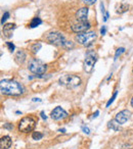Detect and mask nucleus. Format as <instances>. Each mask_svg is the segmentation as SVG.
<instances>
[{"label":"nucleus","instance_id":"obj_1","mask_svg":"<svg viewBox=\"0 0 133 149\" xmlns=\"http://www.w3.org/2000/svg\"><path fill=\"white\" fill-rule=\"evenodd\" d=\"M1 93L9 96H19L24 93V87L13 80H2L0 82Z\"/></svg>","mask_w":133,"mask_h":149},{"label":"nucleus","instance_id":"obj_2","mask_svg":"<svg viewBox=\"0 0 133 149\" xmlns=\"http://www.w3.org/2000/svg\"><path fill=\"white\" fill-rule=\"evenodd\" d=\"M60 84L66 88H76L78 86L81 85V79L78 76H75V74H64L60 78Z\"/></svg>","mask_w":133,"mask_h":149},{"label":"nucleus","instance_id":"obj_3","mask_svg":"<svg viewBox=\"0 0 133 149\" xmlns=\"http://www.w3.org/2000/svg\"><path fill=\"white\" fill-rule=\"evenodd\" d=\"M96 40V34L93 31H88L85 33L78 34L76 36V41L81 45L85 46V47H89L90 45L94 43V41Z\"/></svg>","mask_w":133,"mask_h":149},{"label":"nucleus","instance_id":"obj_4","mask_svg":"<svg viewBox=\"0 0 133 149\" xmlns=\"http://www.w3.org/2000/svg\"><path fill=\"white\" fill-rule=\"evenodd\" d=\"M28 68L31 72L35 74H43L44 72L47 70V66L44 63L43 61H41L40 59H37V58H33L29 61V64H28Z\"/></svg>","mask_w":133,"mask_h":149},{"label":"nucleus","instance_id":"obj_5","mask_svg":"<svg viewBox=\"0 0 133 149\" xmlns=\"http://www.w3.org/2000/svg\"><path fill=\"white\" fill-rule=\"evenodd\" d=\"M96 60H97V55H96L95 52L93 50L87 51L85 55V59H84V70H85L86 72H91L93 70Z\"/></svg>","mask_w":133,"mask_h":149},{"label":"nucleus","instance_id":"obj_6","mask_svg":"<svg viewBox=\"0 0 133 149\" xmlns=\"http://www.w3.org/2000/svg\"><path fill=\"white\" fill-rule=\"evenodd\" d=\"M36 126V120L33 118H24L19 123V130L23 133L32 132Z\"/></svg>","mask_w":133,"mask_h":149},{"label":"nucleus","instance_id":"obj_7","mask_svg":"<svg viewBox=\"0 0 133 149\" xmlns=\"http://www.w3.org/2000/svg\"><path fill=\"white\" fill-rule=\"evenodd\" d=\"M47 41L49 43L53 44V45H56V46H64V44L66 43V38L64 37V35L58 32H51L47 35L46 37Z\"/></svg>","mask_w":133,"mask_h":149},{"label":"nucleus","instance_id":"obj_8","mask_svg":"<svg viewBox=\"0 0 133 149\" xmlns=\"http://www.w3.org/2000/svg\"><path fill=\"white\" fill-rule=\"evenodd\" d=\"M90 24L88 23L87 21L86 22H78L77 24L72 26V31L74 33L77 34H81V33H85V32H88V30L90 29Z\"/></svg>","mask_w":133,"mask_h":149},{"label":"nucleus","instance_id":"obj_9","mask_svg":"<svg viewBox=\"0 0 133 149\" xmlns=\"http://www.w3.org/2000/svg\"><path fill=\"white\" fill-rule=\"evenodd\" d=\"M50 116H51L52 120H64V118H66V116H68V113H66V111L64 109H62V107L57 106V107H55L53 110H52Z\"/></svg>","mask_w":133,"mask_h":149},{"label":"nucleus","instance_id":"obj_10","mask_svg":"<svg viewBox=\"0 0 133 149\" xmlns=\"http://www.w3.org/2000/svg\"><path fill=\"white\" fill-rule=\"evenodd\" d=\"M130 116H131V112L129 111V110H127V109L122 110V111H120L119 113H117L116 118H115V120H117L120 125H123L130 118Z\"/></svg>","mask_w":133,"mask_h":149},{"label":"nucleus","instance_id":"obj_11","mask_svg":"<svg viewBox=\"0 0 133 149\" xmlns=\"http://www.w3.org/2000/svg\"><path fill=\"white\" fill-rule=\"evenodd\" d=\"M88 13H89L88 7H81V8L76 13V19H77V21L86 22L88 17Z\"/></svg>","mask_w":133,"mask_h":149},{"label":"nucleus","instance_id":"obj_12","mask_svg":"<svg viewBox=\"0 0 133 149\" xmlns=\"http://www.w3.org/2000/svg\"><path fill=\"white\" fill-rule=\"evenodd\" d=\"M15 29V24H6V25L3 26V34H4L5 37L10 38L13 36V32Z\"/></svg>","mask_w":133,"mask_h":149},{"label":"nucleus","instance_id":"obj_13","mask_svg":"<svg viewBox=\"0 0 133 149\" xmlns=\"http://www.w3.org/2000/svg\"><path fill=\"white\" fill-rule=\"evenodd\" d=\"M11 146V138L9 136H3L0 140L1 149H8Z\"/></svg>","mask_w":133,"mask_h":149},{"label":"nucleus","instance_id":"obj_14","mask_svg":"<svg viewBox=\"0 0 133 149\" xmlns=\"http://www.w3.org/2000/svg\"><path fill=\"white\" fill-rule=\"evenodd\" d=\"M26 57H27V55H26V53H25L24 50H20V51H18L15 55V61H17V63H19V64L24 63V61L26 60Z\"/></svg>","mask_w":133,"mask_h":149},{"label":"nucleus","instance_id":"obj_15","mask_svg":"<svg viewBox=\"0 0 133 149\" xmlns=\"http://www.w3.org/2000/svg\"><path fill=\"white\" fill-rule=\"evenodd\" d=\"M42 24V19H40V17H34L33 19L31 21V23H30V28H36V27H38V26H40Z\"/></svg>","mask_w":133,"mask_h":149},{"label":"nucleus","instance_id":"obj_16","mask_svg":"<svg viewBox=\"0 0 133 149\" xmlns=\"http://www.w3.org/2000/svg\"><path fill=\"white\" fill-rule=\"evenodd\" d=\"M119 123L117 120H111L110 123L108 124V127L110 129H113L114 131H119L120 130V127H119Z\"/></svg>","mask_w":133,"mask_h":149},{"label":"nucleus","instance_id":"obj_17","mask_svg":"<svg viewBox=\"0 0 133 149\" xmlns=\"http://www.w3.org/2000/svg\"><path fill=\"white\" fill-rule=\"evenodd\" d=\"M129 8V5L126 4V3H121L120 5H119V7H117V13H125V11H127Z\"/></svg>","mask_w":133,"mask_h":149},{"label":"nucleus","instance_id":"obj_18","mask_svg":"<svg viewBox=\"0 0 133 149\" xmlns=\"http://www.w3.org/2000/svg\"><path fill=\"white\" fill-rule=\"evenodd\" d=\"M32 138L36 141L41 140V139L43 138V134H42L41 132H34L33 134H32Z\"/></svg>","mask_w":133,"mask_h":149},{"label":"nucleus","instance_id":"obj_19","mask_svg":"<svg viewBox=\"0 0 133 149\" xmlns=\"http://www.w3.org/2000/svg\"><path fill=\"white\" fill-rule=\"evenodd\" d=\"M125 52V48L124 47H120V48H118L117 49V51H116V54H115V60H117L118 59V57L121 55V54H123Z\"/></svg>","mask_w":133,"mask_h":149},{"label":"nucleus","instance_id":"obj_20","mask_svg":"<svg viewBox=\"0 0 133 149\" xmlns=\"http://www.w3.org/2000/svg\"><path fill=\"white\" fill-rule=\"evenodd\" d=\"M41 43H35V44H33V46H32V51L34 52V53H37L38 51L40 50V48H41Z\"/></svg>","mask_w":133,"mask_h":149},{"label":"nucleus","instance_id":"obj_21","mask_svg":"<svg viewBox=\"0 0 133 149\" xmlns=\"http://www.w3.org/2000/svg\"><path fill=\"white\" fill-rule=\"evenodd\" d=\"M8 17H9V13H8V11H6V13H4V15H2V19H1V25L4 26L5 21H6Z\"/></svg>","mask_w":133,"mask_h":149},{"label":"nucleus","instance_id":"obj_22","mask_svg":"<svg viewBox=\"0 0 133 149\" xmlns=\"http://www.w3.org/2000/svg\"><path fill=\"white\" fill-rule=\"evenodd\" d=\"M83 1V3L85 5H87V6H90V5H93L94 3L96 2V0H82Z\"/></svg>","mask_w":133,"mask_h":149},{"label":"nucleus","instance_id":"obj_23","mask_svg":"<svg viewBox=\"0 0 133 149\" xmlns=\"http://www.w3.org/2000/svg\"><path fill=\"white\" fill-rule=\"evenodd\" d=\"M117 94H118V92H115V93H114V95H113V97L112 98H111V99L110 100H108V103H106V107H108V106H110L111 105V104H112L113 103V102H114V100H115V98H116L117 97Z\"/></svg>","mask_w":133,"mask_h":149},{"label":"nucleus","instance_id":"obj_24","mask_svg":"<svg viewBox=\"0 0 133 149\" xmlns=\"http://www.w3.org/2000/svg\"><path fill=\"white\" fill-rule=\"evenodd\" d=\"M6 46L8 47V49H9V51L10 52H13L15 51V46L13 45L11 42H6Z\"/></svg>","mask_w":133,"mask_h":149},{"label":"nucleus","instance_id":"obj_25","mask_svg":"<svg viewBox=\"0 0 133 149\" xmlns=\"http://www.w3.org/2000/svg\"><path fill=\"white\" fill-rule=\"evenodd\" d=\"M62 47H64V48H73L74 44L72 43L71 41H66V43L64 44V46H62Z\"/></svg>","mask_w":133,"mask_h":149},{"label":"nucleus","instance_id":"obj_26","mask_svg":"<svg viewBox=\"0 0 133 149\" xmlns=\"http://www.w3.org/2000/svg\"><path fill=\"white\" fill-rule=\"evenodd\" d=\"M82 130H83V132L85 133V134H87V135L90 133V130L86 126H82Z\"/></svg>","mask_w":133,"mask_h":149},{"label":"nucleus","instance_id":"obj_27","mask_svg":"<svg viewBox=\"0 0 133 149\" xmlns=\"http://www.w3.org/2000/svg\"><path fill=\"white\" fill-rule=\"evenodd\" d=\"M106 26H102V28L100 29V34H102V35L104 36V35H106Z\"/></svg>","mask_w":133,"mask_h":149},{"label":"nucleus","instance_id":"obj_28","mask_svg":"<svg viewBox=\"0 0 133 149\" xmlns=\"http://www.w3.org/2000/svg\"><path fill=\"white\" fill-rule=\"evenodd\" d=\"M4 128H5V129H8V130H11V129L13 128V126H11L10 124H8V123H7V124H5V125H4Z\"/></svg>","mask_w":133,"mask_h":149},{"label":"nucleus","instance_id":"obj_29","mask_svg":"<svg viewBox=\"0 0 133 149\" xmlns=\"http://www.w3.org/2000/svg\"><path fill=\"white\" fill-rule=\"evenodd\" d=\"M41 118H43V120H47V116H46V114L44 113V111H41Z\"/></svg>","mask_w":133,"mask_h":149},{"label":"nucleus","instance_id":"obj_30","mask_svg":"<svg viewBox=\"0 0 133 149\" xmlns=\"http://www.w3.org/2000/svg\"><path fill=\"white\" fill-rule=\"evenodd\" d=\"M121 149H132V148H131V147H129V146H126V145H125V146H123V147H122V148H121Z\"/></svg>","mask_w":133,"mask_h":149},{"label":"nucleus","instance_id":"obj_31","mask_svg":"<svg viewBox=\"0 0 133 149\" xmlns=\"http://www.w3.org/2000/svg\"><path fill=\"white\" fill-rule=\"evenodd\" d=\"M98 113H99V111H98V110H97V111H95V113L93 114V118H96V116H98Z\"/></svg>","mask_w":133,"mask_h":149},{"label":"nucleus","instance_id":"obj_32","mask_svg":"<svg viewBox=\"0 0 133 149\" xmlns=\"http://www.w3.org/2000/svg\"><path fill=\"white\" fill-rule=\"evenodd\" d=\"M60 133H66V130H64V129H60Z\"/></svg>","mask_w":133,"mask_h":149},{"label":"nucleus","instance_id":"obj_33","mask_svg":"<svg viewBox=\"0 0 133 149\" xmlns=\"http://www.w3.org/2000/svg\"><path fill=\"white\" fill-rule=\"evenodd\" d=\"M131 106L133 107V97H132V99H131Z\"/></svg>","mask_w":133,"mask_h":149},{"label":"nucleus","instance_id":"obj_34","mask_svg":"<svg viewBox=\"0 0 133 149\" xmlns=\"http://www.w3.org/2000/svg\"><path fill=\"white\" fill-rule=\"evenodd\" d=\"M132 72H133V70H132Z\"/></svg>","mask_w":133,"mask_h":149}]
</instances>
